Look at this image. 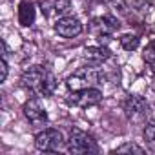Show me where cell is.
I'll return each instance as SVG.
<instances>
[{"mask_svg":"<svg viewBox=\"0 0 155 155\" xmlns=\"http://www.w3.org/2000/svg\"><path fill=\"white\" fill-rule=\"evenodd\" d=\"M8 69H9L8 68V58H6V55H2V75H0V81L2 82L8 79Z\"/></svg>","mask_w":155,"mask_h":155,"instance_id":"obj_18","label":"cell"},{"mask_svg":"<svg viewBox=\"0 0 155 155\" xmlns=\"http://www.w3.org/2000/svg\"><path fill=\"white\" fill-rule=\"evenodd\" d=\"M22 88L29 91L33 97H51L57 88V77L42 66H31L22 75Z\"/></svg>","mask_w":155,"mask_h":155,"instance_id":"obj_1","label":"cell"},{"mask_svg":"<svg viewBox=\"0 0 155 155\" xmlns=\"http://www.w3.org/2000/svg\"><path fill=\"white\" fill-rule=\"evenodd\" d=\"M69 6L71 0H40V9L44 17H51V15L64 17L69 11Z\"/></svg>","mask_w":155,"mask_h":155,"instance_id":"obj_10","label":"cell"},{"mask_svg":"<svg viewBox=\"0 0 155 155\" xmlns=\"http://www.w3.org/2000/svg\"><path fill=\"white\" fill-rule=\"evenodd\" d=\"M106 2H108L113 9H119L120 13H126V2H124V0H106Z\"/></svg>","mask_w":155,"mask_h":155,"instance_id":"obj_17","label":"cell"},{"mask_svg":"<svg viewBox=\"0 0 155 155\" xmlns=\"http://www.w3.org/2000/svg\"><path fill=\"white\" fill-rule=\"evenodd\" d=\"M151 75H153V81H155V62L151 64Z\"/></svg>","mask_w":155,"mask_h":155,"instance_id":"obj_19","label":"cell"},{"mask_svg":"<svg viewBox=\"0 0 155 155\" xmlns=\"http://www.w3.org/2000/svg\"><path fill=\"white\" fill-rule=\"evenodd\" d=\"M66 150L75 155H84V153H93L97 151V144L91 135H88L82 130H73L69 133V139L66 142Z\"/></svg>","mask_w":155,"mask_h":155,"instance_id":"obj_3","label":"cell"},{"mask_svg":"<svg viewBox=\"0 0 155 155\" xmlns=\"http://www.w3.org/2000/svg\"><path fill=\"white\" fill-rule=\"evenodd\" d=\"M64 144V137L58 130L55 128H48L40 133H37L35 137V146L38 151H58Z\"/></svg>","mask_w":155,"mask_h":155,"instance_id":"obj_6","label":"cell"},{"mask_svg":"<svg viewBox=\"0 0 155 155\" xmlns=\"http://www.w3.org/2000/svg\"><path fill=\"white\" fill-rule=\"evenodd\" d=\"M55 31L64 38H75L82 33V24L75 17H60L55 22Z\"/></svg>","mask_w":155,"mask_h":155,"instance_id":"obj_9","label":"cell"},{"mask_svg":"<svg viewBox=\"0 0 155 155\" xmlns=\"http://www.w3.org/2000/svg\"><path fill=\"white\" fill-rule=\"evenodd\" d=\"M122 110L126 117L133 122H142L150 115V104L140 95H128L122 102Z\"/></svg>","mask_w":155,"mask_h":155,"instance_id":"obj_5","label":"cell"},{"mask_svg":"<svg viewBox=\"0 0 155 155\" xmlns=\"http://www.w3.org/2000/svg\"><path fill=\"white\" fill-rule=\"evenodd\" d=\"M102 81H104V75L99 68L86 66L77 69L71 77H68L66 86L69 88V91H75V90H86V88H99Z\"/></svg>","mask_w":155,"mask_h":155,"instance_id":"obj_2","label":"cell"},{"mask_svg":"<svg viewBox=\"0 0 155 155\" xmlns=\"http://www.w3.org/2000/svg\"><path fill=\"white\" fill-rule=\"evenodd\" d=\"M120 28L119 20L115 17H97V18H91L90 24H88V31L95 37V38H101V37H111L117 29Z\"/></svg>","mask_w":155,"mask_h":155,"instance_id":"obj_7","label":"cell"},{"mask_svg":"<svg viewBox=\"0 0 155 155\" xmlns=\"http://www.w3.org/2000/svg\"><path fill=\"white\" fill-rule=\"evenodd\" d=\"M35 17H37V11H35V6L29 0H24L18 6V24L24 26V28H29L35 24Z\"/></svg>","mask_w":155,"mask_h":155,"instance_id":"obj_12","label":"cell"},{"mask_svg":"<svg viewBox=\"0 0 155 155\" xmlns=\"http://www.w3.org/2000/svg\"><path fill=\"white\" fill-rule=\"evenodd\" d=\"M68 104L69 106H75V108H91V106H97L101 101H102V91L99 88H86V90H75L71 91L68 97H66Z\"/></svg>","mask_w":155,"mask_h":155,"instance_id":"obj_4","label":"cell"},{"mask_svg":"<svg viewBox=\"0 0 155 155\" xmlns=\"http://www.w3.org/2000/svg\"><path fill=\"white\" fill-rule=\"evenodd\" d=\"M142 58H144L148 64H153V62H155V40H153V42H150V44L144 48Z\"/></svg>","mask_w":155,"mask_h":155,"instance_id":"obj_16","label":"cell"},{"mask_svg":"<svg viewBox=\"0 0 155 155\" xmlns=\"http://www.w3.org/2000/svg\"><path fill=\"white\" fill-rule=\"evenodd\" d=\"M119 42H120L122 49H126V51H135V49L139 48V37L133 35V33H126V35H122V37L119 38Z\"/></svg>","mask_w":155,"mask_h":155,"instance_id":"obj_13","label":"cell"},{"mask_svg":"<svg viewBox=\"0 0 155 155\" xmlns=\"http://www.w3.org/2000/svg\"><path fill=\"white\" fill-rule=\"evenodd\" d=\"M142 135H144V140H146V144L155 151V120H150L146 126H144V131H142Z\"/></svg>","mask_w":155,"mask_h":155,"instance_id":"obj_14","label":"cell"},{"mask_svg":"<svg viewBox=\"0 0 155 155\" xmlns=\"http://www.w3.org/2000/svg\"><path fill=\"white\" fill-rule=\"evenodd\" d=\"M24 117L33 124V126H42L48 122V111L42 108V104L37 101V99H29L24 102Z\"/></svg>","mask_w":155,"mask_h":155,"instance_id":"obj_8","label":"cell"},{"mask_svg":"<svg viewBox=\"0 0 155 155\" xmlns=\"http://www.w3.org/2000/svg\"><path fill=\"white\" fill-rule=\"evenodd\" d=\"M115 153H137V155H142V153H144V150H142L140 146L133 144V142H126V144L119 146V148L115 150Z\"/></svg>","mask_w":155,"mask_h":155,"instance_id":"obj_15","label":"cell"},{"mask_svg":"<svg viewBox=\"0 0 155 155\" xmlns=\"http://www.w3.org/2000/svg\"><path fill=\"white\" fill-rule=\"evenodd\" d=\"M82 57L88 60V62H93V64H101V62H106L110 57H111V51L106 48V46H90V48H84V53Z\"/></svg>","mask_w":155,"mask_h":155,"instance_id":"obj_11","label":"cell"}]
</instances>
